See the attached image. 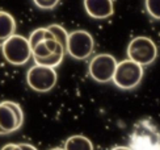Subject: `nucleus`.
I'll use <instances>...</instances> for the list:
<instances>
[{"instance_id":"nucleus-15","label":"nucleus","mask_w":160,"mask_h":150,"mask_svg":"<svg viewBox=\"0 0 160 150\" xmlns=\"http://www.w3.org/2000/svg\"><path fill=\"white\" fill-rule=\"evenodd\" d=\"M144 7L154 20H160V0H144Z\"/></svg>"},{"instance_id":"nucleus-10","label":"nucleus","mask_w":160,"mask_h":150,"mask_svg":"<svg viewBox=\"0 0 160 150\" xmlns=\"http://www.w3.org/2000/svg\"><path fill=\"white\" fill-rule=\"evenodd\" d=\"M16 20L13 19V16L11 13L2 11L0 12V37H2V41L9 38L11 36L16 35Z\"/></svg>"},{"instance_id":"nucleus-9","label":"nucleus","mask_w":160,"mask_h":150,"mask_svg":"<svg viewBox=\"0 0 160 150\" xmlns=\"http://www.w3.org/2000/svg\"><path fill=\"white\" fill-rule=\"evenodd\" d=\"M84 9L87 15L95 20H105L114 12L113 0H84Z\"/></svg>"},{"instance_id":"nucleus-1","label":"nucleus","mask_w":160,"mask_h":150,"mask_svg":"<svg viewBox=\"0 0 160 150\" xmlns=\"http://www.w3.org/2000/svg\"><path fill=\"white\" fill-rule=\"evenodd\" d=\"M2 53L4 59L13 66H22L33 57L29 38L20 35H13L4 40L2 42Z\"/></svg>"},{"instance_id":"nucleus-17","label":"nucleus","mask_w":160,"mask_h":150,"mask_svg":"<svg viewBox=\"0 0 160 150\" xmlns=\"http://www.w3.org/2000/svg\"><path fill=\"white\" fill-rule=\"evenodd\" d=\"M3 149H32V150H36V147L30 145V144H8L3 146Z\"/></svg>"},{"instance_id":"nucleus-7","label":"nucleus","mask_w":160,"mask_h":150,"mask_svg":"<svg viewBox=\"0 0 160 150\" xmlns=\"http://www.w3.org/2000/svg\"><path fill=\"white\" fill-rule=\"evenodd\" d=\"M93 49H95V40L89 32L78 29L72 30L68 35L66 50L74 59L83 61L89 58L93 53Z\"/></svg>"},{"instance_id":"nucleus-6","label":"nucleus","mask_w":160,"mask_h":150,"mask_svg":"<svg viewBox=\"0 0 160 150\" xmlns=\"http://www.w3.org/2000/svg\"><path fill=\"white\" fill-rule=\"evenodd\" d=\"M117 65V59L112 54H97L91 59L88 65V74L97 83H109V82H113Z\"/></svg>"},{"instance_id":"nucleus-13","label":"nucleus","mask_w":160,"mask_h":150,"mask_svg":"<svg viewBox=\"0 0 160 150\" xmlns=\"http://www.w3.org/2000/svg\"><path fill=\"white\" fill-rule=\"evenodd\" d=\"M49 38H55L54 35L51 33V30L46 26V28H37L34 29L32 33H30V36H29V42H30V46H32V49L34 46H37L39 42H42L43 40H49Z\"/></svg>"},{"instance_id":"nucleus-12","label":"nucleus","mask_w":160,"mask_h":150,"mask_svg":"<svg viewBox=\"0 0 160 150\" xmlns=\"http://www.w3.org/2000/svg\"><path fill=\"white\" fill-rule=\"evenodd\" d=\"M67 53L66 51V47H63L62 45H59L58 46V49L51 54V56L49 57H46V58H37L34 59V62L38 63V65H43V66H49V67H55L59 66L62 63V61H63V57H64V54Z\"/></svg>"},{"instance_id":"nucleus-4","label":"nucleus","mask_w":160,"mask_h":150,"mask_svg":"<svg viewBox=\"0 0 160 150\" xmlns=\"http://www.w3.org/2000/svg\"><path fill=\"white\" fill-rule=\"evenodd\" d=\"M58 74L54 67L43 66L36 63L26 72V83L33 91L45 94L51 91L55 87Z\"/></svg>"},{"instance_id":"nucleus-3","label":"nucleus","mask_w":160,"mask_h":150,"mask_svg":"<svg viewBox=\"0 0 160 150\" xmlns=\"http://www.w3.org/2000/svg\"><path fill=\"white\" fill-rule=\"evenodd\" d=\"M143 66L128 58L118 62L113 77V83L121 90H132L141 84L143 79Z\"/></svg>"},{"instance_id":"nucleus-16","label":"nucleus","mask_w":160,"mask_h":150,"mask_svg":"<svg viewBox=\"0 0 160 150\" xmlns=\"http://www.w3.org/2000/svg\"><path fill=\"white\" fill-rule=\"evenodd\" d=\"M61 0H33V3L37 8L43 9V11H51L59 4Z\"/></svg>"},{"instance_id":"nucleus-14","label":"nucleus","mask_w":160,"mask_h":150,"mask_svg":"<svg viewBox=\"0 0 160 150\" xmlns=\"http://www.w3.org/2000/svg\"><path fill=\"white\" fill-rule=\"evenodd\" d=\"M48 28L51 30V33L54 35L55 40L58 41L59 44H61L63 47H67V41H68V35L70 33L66 30L62 25H59V24H51L49 25ZM67 51V50H66Z\"/></svg>"},{"instance_id":"nucleus-8","label":"nucleus","mask_w":160,"mask_h":150,"mask_svg":"<svg viewBox=\"0 0 160 150\" xmlns=\"http://www.w3.org/2000/svg\"><path fill=\"white\" fill-rule=\"evenodd\" d=\"M24 122L22 108L16 101L4 100L0 104V132L11 134L21 128Z\"/></svg>"},{"instance_id":"nucleus-2","label":"nucleus","mask_w":160,"mask_h":150,"mask_svg":"<svg viewBox=\"0 0 160 150\" xmlns=\"http://www.w3.org/2000/svg\"><path fill=\"white\" fill-rule=\"evenodd\" d=\"M130 146L134 149H160V132L150 119L139 120L134 125Z\"/></svg>"},{"instance_id":"nucleus-5","label":"nucleus","mask_w":160,"mask_h":150,"mask_svg":"<svg viewBox=\"0 0 160 150\" xmlns=\"http://www.w3.org/2000/svg\"><path fill=\"white\" fill-rule=\"evenodd\" d=\"M128 58L144 66L151 65L158 57V46L150 37L138 36L132 38L128 45Z\"/></svg>"},{"instance_id":"nucleus-11","label":"nucleus","mask_w":160,"mask_h":150,"mask_svg":"<svg viewBox=\"0 0 160 150\" xmlns=\"http://www.w3.org/2000/svg\"><path fill=\"white\" fill-rule=\"evenodd\" d=\"M64 149L66 150H92L93 144L85 136L76 134V136H72V137L66 140Z\"/></svg>"}]
</instances>
